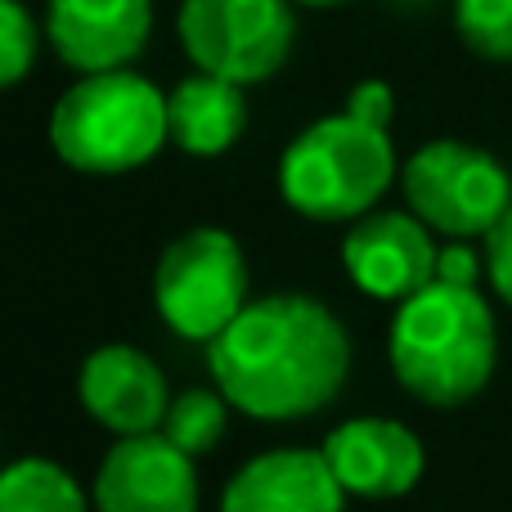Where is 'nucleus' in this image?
Returning <instances> with one entry per match:
<instances>
[{
  "instance_id": "f257e3e1",
  "label": "nucleus",
  "mask_w": 512,
  "mask_h": 512,
  "mask_svg": "<svg viewBox=\"0 0 512 512\" xmlns=\"http://www.w3.org/2000/svg\"><path fill=\"white\" fill-rule=\"evenodd\" d=\"M216 391L261 423L310 418L337 400L351 373V337L324 301L306 292H274L207 346Z\"/></svg>"
},
{
  "instance_id": "39448f33",
  "label": "nucleus",
  "mask_w": 512,
  "mask_h": 512,
  "mask_svg": "<svg viewBox=\"0 0 512 512\" xmlns=\"http://www.w3.org/2000/svg\"><path fill=\"white\" fill-rule=\"evenodd\" d=\"M153 301L171 333L212 346L248 306V256L239 239L216 225L167 243L153 270Z\"/></svg>"
},
{
  "instance_id": "aec40b11",
  "label": "nucleus",
  "mask_w": 512,
  "mask_h": 512,
  "mask_svg": "<svg viewBox=\"0 0 512 512\" xmlns=\"http://www.w3.org/2000/svg\"><path fill=\"white\" fill-rule=\"evenodd\" d=\"M391 108H396V95H391L387 81H360L346 95V113L369 126H391Z\"/></svg>"
},
{
  "instance_id": "9d476101",
  "label": "nucleus",
  "mask_w": 512,
  "mask_h": 512,
  "mask_svg": "<svg viewBox=\"0 0 512 512\" xmlns=\"http://www.w3.org/2000/svg\"><path fill=\"white\" fill-rule=\"evenodd\" d=\"M45 36L81 77L122 72L153 36V0H50Z\"/></svg>"
},
{
  "instance_id": "20e7f679",
  "label": "nucleus",
  "mask_w": 512,
  "mask_h": 512,
  "mask_svg": "<svg viewBox=\"0 0 512 512\" xmlns=\"http://www.w3.org/2000/svg\"><path fill=\"white\" fill-rule=\"evenodd\" d=\"M396 180V144L387 126L342 113L310 122L283 149L279 194L306 221H360Z\"/></svg>"
},
{
  "instance_id": "2eb2a0df",
  "label": "nucleus",
  "mask_w": 512,
  "mask_h": 512,
  "mask_svg": "<svg viewBox=\"0 0 512 512\" xmlns=\"http://www.w3.org/2000/svg\"><path fill=\"white\" fill-rule=\"evenodd\" d=\"M0 512H90L68 468L50 459H18L0 468Z\"/></svg>"
},
{
  "instance_id": "7ed1b4c3",
  "label": "nucleus",
  "mask_w": 512,
  "mask_h": 512,
  "mask_svg": "<svg viewBox=\"0 0 512 512\" xmlns=\"http://www.w3.org/2000/svg\"><path fill=\"white\" fill-rule=\"evenodd\" d=\"M167 140V95L131 68L72 81L50 113V149L86 176L144 167Z\"/></svg>"
},
{
  "instance_id": "6ab92c4d",
  "label": "nucleus",
  "mask_w": 512,
  "mask_h": 512,
  "mask_svg": "<svg viewBox=\"0 0 512 512\" xmlns=\"http://www.w3.org/2000/svg\"><path fill=\"white\" fill-rule=\"evenodd\" d=\"M486 274L495 283V292L512 306V207L508 216L486 234Z\"/></svg>"
},
{
  "instance_id": "423d86ee",
  "label": "nucleus",
  "mask_w": 512,
  "mask_h": 512,
  "mask_svg": "<svg viewBox=\"0 0 512 512\" xmlns=\"http://www.w3.org/2000/svg\"><path fill=\"white\" fill-rule=\"evenodd\" d=\"M405 203L427 230L445 239H486L512 207V176L504 162L463 140H432L400 171Z\"/></svg>"
},
{
  "instance_id": "4be33fe9",
  "label": "nucleus",
  "mask_w": 512,
  "mask_h": 512,
  "mask_svg": "<svg viewBox=\"0 0 512 512\" xmlns=\"http://www.w3.org/2000/svg\"><path fill=\"white\" fill-rule=\"evenodd\" d=\"M292 5H310V9H337V5H351V0H292Z\"/></svg>"
},
{
  "instance_id": "1a4fd4ad",
  "label": "nucleus",
  "mask_w": 512,
  "mask_h": 512,
  "mask_svg": "<svg viewBox=\"0 0 512 512\" xmlns=\"http://www.w3.org/2000/svg\"><path fill=\"white\" fill-rule=\"evenodd\" d=\"M441 248L414 212H369L346 230L342 265L373 301H409L436 279Z\"/></svg>"
},
{
  "instance_id": "4468645a",
  "label": "nucleus",
  "mask_w": 512,
  "mask_h": 512,
  "mask_svg": "<svg viewBox=\"0 0 512 512\" xmlns=\"http://www.w3.org/2000/svg\"><path fill=\"white\" fill-rule=\"evenodd\" d=\"M248 131L243 86L212 72H194L167 95V135L189 158H221Z\"/></svg>"
},
{
  "instance_id": "9b49d317",
  "label": "nucleus",
  "mask_w": 512,
  "mask_h": 512,
  "mask_svg": "<svg viewBox=\"0 0 512 512\" xmlns=\"http://www.w3.org/2000/svg\"><path fill=\"white\" fill-rule=\"evenodd\" d=\"M337 486L355 499H400L423 481V441L396 418H351L319 445Z\"/></svg>"
},
{
  "instance_id": "dca6fc26",
  "label": "nucleus",
  "mask_w": 512,
  "mask_h": 512,
  "mask_svg": "<svg viewBox=\"0 0 512 512\" xmlns=\"http://www.w3.org/2000/svg\"><path fill=\"white\" fill-rule=\"evenodd\" d=\"M225 405H230V400H225L221 391H207V387L180 391V396L171 400L167 418H162V436H167L176 450H185L189 459L212 454L225 436V423H230Z\"/></svg>"
},
{
  "instance_id": "f3484780",
  "label": "nucleus",
  "mask_w": 512,
  "mask_h": 512,
  "mask_svg": "<svg viewBox=\"0 0 512 512\" xmlns=\"http://www.w3.org/2000/svg\"><path fill=\"white\" fill-rule=\"evenodd\" d=\"M454 27H459L463 45L481 59H512V0H459Z\"/></svg>"
},
{
  "instance_id": "f8f14e48",
  "label": "nucleus",
  "mask_w": 512,
  "mask_h": 512,
  "mask_svg": "<svg viewBox=\"0 0 512 512\" xmlns=\"http://www.w3.org/2000/svg\"><path fill=\"white\" fill-rule=\"evenodd\" d=\"M81 409L108 427L113 436L162 432V418L171 409V391L162 369L135 346H99L86 355L77 378Z\"/></svg>"
},
{
  "instance_id": "f03ea898",
  "label": "nucleus",
  "mask_w": 512,
  "mask_h": 512,
  "mask_svg": "<svg viewBox=\"0 0 512 512\" xmlns=\"http://www.w3.org/2000/svg\"><path fill=\"white\" fill-rule=\"evenodd\" d=\"M495 355V315L477 288L432 279L423 292L400 301L391 324V369L423 405L450 409L472 400L495 373Z\"/></svg>"
},
{
  "instance_id": "412c9836",
  "label": "nucleus",
  "mask_w": 512,
  "mask_h": 512,
  "mask_svg": "<svg viewBox=\"0 0 512 512\" xmlns=\"http://www.w3.org/2000/svg\"><path fill=\"white\" fill-rule=\"evenodd\" d=\"M477 274H481V261H477V252H472V248H463V243L441 248V261H436V283L477 288Z\"/></svg>"
},
{
  "instance_id": "a211bd4d",
  "label": "nucleus",
  "mask_w": 512,
  "mask_h": 512,
  "mask_svg": "<svg viewBox=\"0 0 512 512\" xmlns=\"http://www.w3.org/2000/svg\"><path fill=\"white\" fill-rule=\"evenodd\" d=\"M36 23L27 5L18 0H0V90L18 86L36 63Z\"/></svg>"
},
{
  "instance_id": "ddd939ff",
  "label": "nucleus",
  "mask_w": 512,
  "mask_h": 512,
  "mask_svg": "<svg viewBox=\"0 0 512 512\" xmlns=\"http://www.w3.org/2000/svg\"><path fill=\"white\" fill-rule=\"evenodd\" d=\"M346 490L337 486L324 450H270L256 454L230 477L221 512H342Z\"/></svg>"
},
{
  "instance_id": "0eeeda50",
  "label": "nucleus",
  "mask_w": 512,
  "mask_h": 512,
  "mask_svg": "<svg viewBox=\"0 0 512 512\" xmlns=\"http://www.w3.org/2000/svg\"><path fill=\"white\" fill-rule=\"evenodd\" d=\"M176 32L198 72L256 86L288 63L297 18L292 0H180Z\"/></svg>"
},
{
  "instance_id": "6e6552de",
  "label": "nucleus",
  "mask_w": 512,
  "mask_h": 512,
  "mask_svg": "<svg viewBox=\"0 0 512 512\" xmlns=\"http://www.w3.org/2000/svg\"><path fill=\"white\" fill-rule=\"evenodd\" d=\"M95 512H198V472L162 432L117 436L90 490Z\"/></svg>"
}]
</instances>
